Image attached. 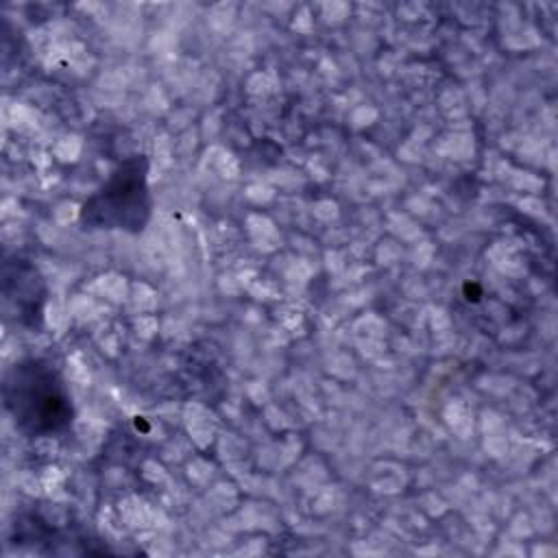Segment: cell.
I'll use <instances>...</instances> for the list:
<instances>
[{
  "mask_svg": "<svg viewBox=\"0 0 558 558\" xmlns=\"http://www.w3.org/2000/svg\"><path fill=\"white\" fill-rule=\"evenodd\" d=\"M94 201L107 203L105 209V222L111 225H142L144 218L140 214H146V183H144V170H140V163H126L122 166L113 179L107 183L100 196Z\"/></svg>",
  "mask_w": 558,
  "mask_h": 558,
  "instance_id": "7a4b0ae2",
  "label": "cell"
},
{
  "mask_svg": "<svg viewBox=\"0 0 558 558\" xmlns=\"http://www.w3.org/2000/svg\"><path fill=\"white\" fill-rule=\"evenodd\" d=\"M7 405L15 423L31 429H57L72 416L61 384L37 364L15 368V379L7 381Z\"/></svg>",
  "mask_w": 558,
  "mask_h": 558,
  "instance_id": "6da1fadb",
  "label": "cell"
}]
</instances>
